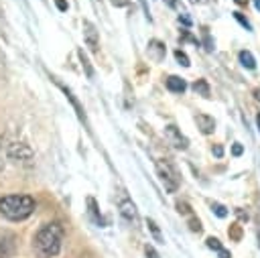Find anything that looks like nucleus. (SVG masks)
<instances>
[{
  "instance_id": "cd10ccee",
  "label": "nucleus",
  "mask_w": 260,
  "mask_h": 258,
  "mask_svg": "<svg viewBox=\"0 0 260 258\" xmlns=\"http://www.w3.org/2000/svg\"><path fill=\"white\" fill-rule=\"evenodd\" d=\"M55 4H57L59 10H67V2L65 0H55Z\"/></svg>"
},
{
  "instance_id": "6e6552de",
  "label": "nucleus",
  "mask_w": 260,
  "mask_h": 258,
  "mask_svg": "<svg viewBox=\"0 0 260 258\" xmlns=\"http://www.w3.org/2000/svg\"><path fill=\"white\" fill-rule=\"evenodd\" d=\"M8 154H10L12 158H18V160H26V158L32 156L30 148H28L26 144H22V142H14V144H10V146H8Z\"/></svg>"
},
{
  "instance_id": "473e14b6",
  "label": "nucleus",
  "mask_w": 260,
  "mask_h": 258,
  "mask_svg": "<svg viewBox=\"0 0 260 258\" xmlns=\"http://www.w3.org/2000/svg\"><path fill=\"white\" fill-rule=\"evenodd\" d=\"M254 95H256V100L260 102V89H254Z\"/></svg>"
},
{
  "instance_id": "4be33fe9",
  "label": "nucleus",
  "mask_w": 260,
  "mask_h": 258,
  "mask_svg": "<svg viewBox=\"0 0 260 258\" xmlns=\"http://www.w3.org/2000/svg\"><path fill=\"white\" fill-rule=\"evenodd\" d=\"M205 242H207V248H211V250H215V252H217V250H221V244H219V240H217V238L209 236Z\"/></svg>"
},
{
  "instance_id": "72a5a7b5",
  "label": "nucleus",
  "mask_w": 260,
  "mask_h": 258,
  "mask_svg": "<svg viewBox=\"0 0 260 258\" xmlns=\"http://www.w3.org/2000/svg\"><path fill=\"white\" fill-rule=\"evenodd\" d=\"M256 124H258V132H260V114L256 116Z\"/></svg>"
},
{
  "instance_id": "7ed1b4c3",
  "label": "nucleus",
  "mask_w": 260,
  "mask_h": 258,
  "mask_svg": "<svg viewBox=\"0 0 260 258\" xmlns=\"http://www.w3.org/2000/svg\"><path fill=\"white\" fill-rule=\"evenodd\" d=\"M156 173H158L165 189L169 193H175L177 187H179V175H177L175 167L171 163H167V160H156Z\"/></svg>"
},
{
  "instance_id": "f8f14e48",
  "label": "nucleus",
  "mask_w": 260,
  "mask_h": 258,
  "mask_svg": "<svg viewBox=\"0 0 260 258\" xmlns=\"http://www.w3.org/2000/svg\"><path fill=\"white\" fill-rule=\"evenodd\" d=\"M87 211H89L91 219H93L98 225H106V219L102 217V213H100L98 203H95V199H93V197H87Z\"/></svg>"
},
{
  "instance_id": "6ab92c4d",
  "label": "nucleus",
  "mask_w": 260,
  "mask_h": 258,
  "mask_svg": "<svg viewBox=\"0 0 260 258\" xmlns=\"http://www.w3.org/2000/svg\"><path fill=\"white\" fill-rule=\"evenodd\" d=\"M228 234H230V238H232V240H236V242H238V240L242 238V225H240V223H234V225H230Z\"/></svg>"
},
{
  "instance_id": "7c9ffc66",
  "label": "nucleus",
  "mask_w": 260,
  "mask_h": 258,
  "mask_svg": "<svg viewBox=\"0 0 260 258\" xmlns=\"http://www.w3.org/2000/svg\"><path fill=\"white\" fill-rule=\"evenodd\" d=\"M179 20H183V22H185V24H191V20H189V18H187V16H179Z\"/></svg>"
},
{
  "instance_id": "412c9836",
  "label": "nucleus",
  "mask_w": 260,
  "mask_h": 258,
  "mask_svg": "<svg viewBox=\"0 0 260 258\" xmlns=\"http://www.w3.org/2000/svg\"><path fill=\"white\" fill-rule=\"evenodd\" d=\"M211 209H213V213H215L217 217H225V215H228V207L221 205V203H213Z\"/></svg>"
},
{
  "instance_id": "423d86ee",
  "label": "nucleus",
  "mask_w": 260,
  "mask_h": 258,
  "mask_svg": "<svg viewBox=\"0 0 260 258\" xmlns=\"http://www.w3.org/2000/svg\"><path fill=\"white\" fill-rule=\"evenodd\" d=\"M165 136H167L169 142H171L175 148H179V150H185V148L189 146V140L181 134V130H179L175 124H169V126L165 128Z\"/></svg>"
},
{
  "instance_id": "393cba45",
  "label": "nucleus",
  "mask_w": 260,
  "mask_h": 258,
  "mask_svg": "<svg viewBox=\"0 0 260 258\" xmlns=\"http://www.w3.org/2000/svg\"><path fill=\"white\" fill-rule=\"evenodd\" d=\"M189 228H191V232H201V221L195 219V217H191L189 219Z\"/></svg>"
},
{
  "instance_id": "39448f33",
  "label": "nucleus",
  "mask_w": 260,
  "mask_h": 258,
  "mask_svg": "<svg viewBox=\"0 0 260 258\" xmlns=\"http://www.w3.org/2000/svg\"><path fill=\"white\" fill-rule=\"evenodd\" d=\"M81 30H83V41H85V45H87L91 51H98V45H100V30L95 28V24L89 22V20H83V22H81Z\"/></svg>"
},
{
  "instance_id": "f257e3e1",
  "label": "nucleus",
  "mask_w": 260,
  "mask_h": 258,
  "mask_svg": "<svg viewBox=\"0 0 260 258\" xmlns=\"http://www.w3.org/2000/svg\"><path fill=\"white\" fill-rule=\"evenodd\" d=\"M63 246V225L59 221L45 223L35 236V250L41 258H53Z\"/></svg>"
},
{
  "instance_id": "c9c22d12",
  "label": "nucleus",
  "mask_w": 260,
  "mask_h": 258,
  "mask_svg": "<svg viewBox=\"0 0 260 258\" xmlns=\"http://www.w3.org/2000/svg\"><path fill=\"white\" fill-rule=\"evenodd\" d=\"M193 2H197V0H193Z\"/></svg>"
},
{
  "instance_id": "5701e85b",
  "label": "nucleus",
  "mask_w": 260,
  "mask_h": 258,
  "mask_svg": "<svg viewBox=\"0 0 260 258\" xmlns=\"http://www.w3.org/2000/svg\"><path fill=\"white\" fill-rule=\"evenodd\" d=\"M144 254H146V258H160V254H158L150 244H146V246H144Z\"/></svg>"
},
{
  "instance_id": "a211bd4d",
  "label": "nucleus",
  "mask_w": 260,
  "mask_h": 258,
  "mask_svg": "<svg viewBox=\"0 0 260 258\" xmlns=\"http://www.w3.org/2000/svg\"><path fill=\"white\" fill-rule=\"evenodd\" d=\"M175 59H177L183 67H189V65H191V61H189L187 53H185V51H181V49H177V51H175Z\"/></svg>"
},
{
  "instance_id": "c756f323",
  "label": "nucleus",
  "mask_w": 260,
  "mask_h": 258,
  "mask_svg": "<svg viewBox=\"0 0 260 258\" xmlns=\"http://www.w3.org/2000/svg\"><path fill=\"white\" fill-rule=\"evenodd\" d=\"M238 215H240V219H248V213H244L242 209H238Z\"/></svg>"
},
{
  "instance_id": "2eb2a0df",
  "label": "nucleus",
  "mask_w": 260,
  "mask_h": 258,
  "mask_svg": "<svg viewBox=\"0 0 260 258\" xmlns=\"http://www.w3.org/2000/svg\"><path fill=\"white\" fill-rule=\"evenodd\" d=\"M193 91H195L197 95H203V98H209V83H207L205 79H197V81L193 83Z\"/></svg>"
},
{
  "instance_id": "f704fd0d",
  "label": "nucleus",
  "mask_w": 260,
  "mask_h": 258,
  "mask_svg": "<svg viewBox=\"0 0 260 258\" xmlns=\"http://www.w3.org/2000/svg\"><path fill=\"white\" fill-rule=\"evenodd\" d=\"M254 2H256V8L260 10V0H254Z\"/></svg>"
},
{
  "instance_id": "bb28decb",
  "label": "nucleus",
  "mask_w": 260,
  "mask_h": 258,
  "mask_svg": "<svg viewBox=\"0 0 260 258\" xmlns=\"http://www.w3.org/2000/svg\"><path fill=\"white\" fill-rule=\"evenodd\" d=\"M213 154H215L217 158H219V156H223V148H221L219 144H215V146H213Z\"/></svg>"
},
{
  "instance_id": "f03ea898",
  "label": "nucleus",
  "mask_w": 260,
  "mask_h": 258,
  "mask_svg": "<svg viewBox=\"0 0 260 258\" xmlns=\"http://www.w3.org/2000/svg\"><path fill=\"white\" fill-rule=\"evenodd\" d=\"M35 211V199L30 195H4L0 199V213L6 219L20 221Z\"/></svg>"
},
{
  "instance_id": "1a4fd4ad",
  "label": "nucleus",
  "mask_w": 260,
  "mask_h": 258,
  "mask_svg": "<svg viewBox=\"0 0 260 258\" xmlns=\"http://www.w3.org/2000/svg\"><path fill=\"white\" fill-rule=\"evenodd\" d=\"M195 124H197V128H199L203 134H211V132L215 130V120H213L211 116L203 114V112L195 116Z\"/></svg>"
},
{
  "instance_id": "aec40b11",
  "label": "nucleus",
  "mask_w": 260,
  "mask_h": 258,
  "mask_svg": "<svg viewBox=\"0 0 260 258\" xmlns=\"http://www.w3.org/2000/svg\"><path fill=\"white\" fill-rule=\"evenodd\" d=\"M234 18H236V20H238V22H240V24H242L246 30H252V24H250V20H248V18H246L242 12H234Z\"/></svg>"
},
{
  "instance_id": "c85d7f7f",
  "label": "nucleus",
  "mask_w": 260,
  "mask_h": 258,
  "mask_svg": "<svg viewBox=\"0 0 260 258\" xmlns=\"http://www.w3.org/2000/svg\"><path fill=\"white\" fill-rule=\"evenodd\" d=\"M217 256H219V258H232V254H230L228 250H223V248H221V250H217Z\"/></svg>"
},
{
  "instance_id": "f3484780",
  "label": "nucleus",
  "mask_w": 260,
  "mask_h": 258,
  "mask_svg": "<svg viewBox=\"0 0 260 258\" xmlns=\"http://www.w3.org/2000/svg\"><path fill=\"white\" fill-rule=\"evenodd\" d=\"M77 55H79V61H81V65H83V69H85V75H87V77H93V67H91L89 59L85 57V53L79 49V51H77Z\"/></svg>"
},
{
  "instance_id": "b1692460",
  "label": "nucleus",
  "mask_w": 260,
  "mask_h": 258,
  "mask_svg": "<svg viewBox=\"0 0 260 258\" xmlns=\"http://www.w3.org/2000/svg\"><path fill=\"white\" fill-rule=\"evenodd\" d=\"M177 211L179 213H191V207H189V203H185V201H177Z\"/></svg>"
},
{
  "instance_id": "2f4dec72",
  "label": "nucleus",
  "mask_w": 260,
  "mask_h": 258,
  "mask_svg": "<svg viewBox=\"0 0 260 258\" xmlns=\"http://www.w3.org/2000/svg\"><path fill=\"white\" fill-rule=\"evenodd\" d=\"M234 2L240 4V6H246V4H248V0H234Z\"/></svg>"
},
{
  "instance_id": "a878e982",
  "label": "nucleus",
  "mask_w": 260,
  "mask_h": 258,
  "mask_svg": "<svg viewBox=\"0 0 260 258\" xmlns=\"http://www.w3.org/2000/svg\"><path fill=\"white\" fill-rule=\"evenodd\" d=\"M242 152H244V146H242L240 142H234V146H232V154H234V156H240Z\"/></svg>"
},
{
  "instance_id": "20e7f679",
  "label": "nucleus",
  "mask_w": 260,
  "mask_h": 258,
  "mask_svg": "<svg viewBox=\"0 0 260 258\" xmlns=\"http://www.w3.org/2000/svg\"><path fill=\"white\" fill-rule=\"evenodd\" d=\"M118 209H120V213H122V217H124L126 221H130V223H136V221H138L136 205L132 203V199H130L124 191H122L120 197H118Z\"/></svg>"
},
{
  "instance_id": "9d476101",
  "label": "nucleus",
  "mask_w": 260,
  "mask_h": 258,
  "mask_svg": "<svg viewBox=\"0 0 260 258\" xmlns=\"http://www.w3.org/2000/svg\"><path fill=\"white\" fill-rule=\"evenodd\" d=\"M59 87H61V89L65 91V95H67V100H69V102L73 104V108H75V112H77V118H79V120H81V122H83V124L87 126V118H85V112H83V108L79 106V102L75 100V95L71 93V89H67V87H65V85H61V83H59Z\"/></svg>"
},
{
  "instance_id": "dca6fc26",
  "label": "nucleus",
  "mask_w": 260,
  "mask_h": 258,
  "mask_svg": "<svg viewBox=\"0 0 260 258\" xmlns=\"http://www.w3.org/2000/svg\"><path fill=\"white\" fill-rule=\"evenodd\" d=\"M146 225H148V230H150V234H152V238L158 242V244H165V238H162V234H160V230H158V225H156V221L154 219H146Z\"/></svg>"
},
{
  "instance_id": "0eeeda50",
  "label": "nucleus",
  "mask_w": 260,
  "mask_h": 258,
  "mask_svg": "<svg viewBox=\"0 0 260 258\" xmlns=\"http://www.w3.org/2000/svg\"><path fill=\"white\" fill-rule=\"evenodd\" d=\"M16 250V238L12 232H0V258H12Z\"/></svg>"
},
{
  "instance_id": "9b49d317",
  "label": "nucleus",
  "mask_w": 260,
  "mask_h": 258,
  "mask_svg": "<svg viewBox=\"0 0 260 258\" xmlns=\"http://www.w3.org/2000/svg\"><path fill=\"white\" fill-rule=\"evenodd\" d=\"M167 87H169L171 91H175V93H183V91L187 89V83H185V79H183V77L169 75V77H167Z\"/></svg>"
},
{
  "instance_id": "4468645a",
  "label": "nucleus",
  "mask_w": 260,
  "mask_h": 258,
  "mask_svg": "<svg viewBox=\"0 0 260 258\" xmlns=\"http://www.w3.org/2000/svg\"><path fill=\"white\" fill-rule=\"evenodd\" d=\"M240 63L244 65V67H248V69H254L256 67V59H254V55L250 53V51H240Z\"/></svg>"
},
{
  "instance_id": "ddd939ff",
  "label": "nucleus",
  "mask_w": 260,
  "mask_h": 258,
  "mask_svg": "<svg viewBox=\"0 0 260 258\" xmlns=\"http://www.w3.org/2000/svg\"><path fill=\"white\" fill-rule=\"evenodd\" d=\"M148 53H150L156 61H160V59L165 57V45H162L160 41H156V39H154V41H150V43H148Z\"/></svg>"
}]
</instances>
